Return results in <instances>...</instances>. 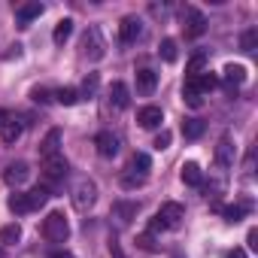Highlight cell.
<instances>
[{
    "instance_id": "1",
    "label": "cell",
    "mask_w": 258,
    "mask_h": 258,
    "mask_svg": "<svg viewBox=\"0 0 258 258\" xmlns=\"http://www.w3.org/2000/svg\"><path fill=\"white\" fill-rule=\"evenodd\" d=\"M182 219H185V210H182V204H164L158 213H155V219L149 222V231L152 234H158V231H176L179 225H182Z\"/></svg>"
},
{
    "instance_id": "2",
    "label": "cell",
    "mask_w": 258,
    "mask_h": 258,
    "mask_svg": "<svg viewBox=\"0 0 258 258\" xmlns=\"http://www.w3.org/2000/svg\"><path fill=\"white\" fill-rule=\"evenodd\" d=\"M94 204H97V185H94L88 176H79V179L73 182V207H76L79 213H88Z\"/></svg>"
},
{
    "instance_id": "3",
    "label": "cell",
    "mask_w": 258,
    "mask_h": 258,
    "mask_svg": "<svg viewBox=\"0 0 258 258\" xmlns=\"http://www.w3.org/2000/svg\"><path fill=\"white\" fill-rule=\"evenodd\" d=\"M67 161H64V155H55V158H43V188L49 191V188H55V185H61L64 182V176H67Z\"/></svg>"
},
{
    "instance_id": "4",
    "label": "cell",
    "mask_w": 258,
    "mask_h": 258,
    "mask_svg": "<svg viewBox=\"0 0 258 258\" xmlns=\"http://www.w3.org/2000/svg\"><path fill=\"white\" fill-rule=\"evenodd\" d=\"M43 237H46L49 243H67L70 225H67L64 213H49V216H46V222H43Z\"/></svg>"
},
{
    "instance_id": "5",
    "label": "cell",
    "mask_w": 258,
    "mask_h": 258,
    "mask_svg": "<svg viewBox=\"0 0 258 258\" xmlns=\"http://www.w3.org/2000/svg\"><path fill=\"white\" fill-rule=\"evenodd\" d=\"M82 55L88 61H100L106 55V43H103V37H100L97 28H88L85 31V37H82Z\"/></svg>"
},
{
    "instance_id": "6",
    "label": "cell",
    "mask_w": 258,
    "mask_h": 258,
    "mask_svg": "<svg viewBox=\"0 0 258 258\" xmlns=\"http://www.w3.org/2000/svg\"><path fill=\"white\" fill-rule=\"evenodd\" d=\"M140 34H143V22H140V19H134V16L121 19V25H118V40H121L124 46L137 43V40H140Z\"/></svg>"
},
{
    "instance_id": "7",
    "label": "cell",
    "mask_w": 258,
    "mask_h": 258,
    "mask_svg": "<svg viewBox=\"0 0 258 258\" xmlns=\"http://www.w3.org/2000/svg\"><path fill=\"white\" fill-rule=\"evenodd\" d=\"M182 22H185V34H188V37H201V34L207 31V19H204L195 7H185Z\"/></svg>"
},
{
    "instance_id": "8",
    "label": "cell",
    "mask_w": 258,
    "mask_h": 258,
    "mask_svg": "<svg viewBox=\"0 0 258 258\" xmlns=\"http://www.w3.org/2000/svg\"><path fill=\"white\" fill-rule=\"evenodd\" d=\"M234 140H231V134H225L222 140H219V146H216V164L222 167V170H228V167H234Z\"/></svg>"
},
{
    "instance_id": "9",
    "label": "cell",
    "mask_w": 258,
    "mask_h": 258,
    "mask_svg": "<svg viewBox=\"0 0 258 258\" xmlns=\"http://www.w3.org/2000/svg\"><path fill=\"white\" fill-rule=\"evenodd\" d=\"M4 179H7V185L19 188V185H25V182L31 179V167H28L25 161H16V164H10V167L4 170Z\"/></svg>"
},
{
    "instance_id": "10",
    "label": "cell",
    "mask_w": 258,
    "mask_h": 258,
    "mask_svg": "<svg viewBox=\"0 0 258 258\" xmlns=\"http://www.w3.org/2000/svg\"><path fill=\"white\" fill-rule=\"evenodd\" d=\"M94 146H97V152H100L103 158L118 155V137H115L112 131H100V134L94 137Z\"/></svg>"
},
{
    "instance_id": "11",
    "label": "cell",
    "mask_w": 258,
    "mask_h": 258,
    "mask_svg": "<svg viewBox=\"0 0 258 258\" xmlns=\"http://www.w3.org/2000/svg\"><path fill=\"white\" fill-rule=\"evenodd\" d=\"M137 121L143 124V127H158L161 121H164V112H161V106H155V103H149V106H143L140 112H137Z\"/></svg>"
},
{
    "instance_id": "12",
    "label": "cell",
    "mask_w": 258,
    "mask_h": 258,
    "mask_svg": "<svg viewBox=\"0 0 258 258\" xmlns=\"http://www.w3.org/2000/svg\"><path fill=\"white\" fill-rule=\"evenodd\" d=\"M7 207H10V210H13L16 216H28V213H34V210H37L28 191H16V195H13V198L7 201Z\"/></svg>"
},
{
    "instance_id": "13",
    "label": "cell",
    "mask_w": 258,
    "mask_h": 258,
    "mask_svg": "<svg viewBox=\"0 0 258 258\" xmlns=\"http://www.w3.org/2000/svg\"><path fill=\"white\" fill-rule=\"evenodd\" d=\"M43 16V4L40 0H34V4H25V7H19L16 10V19H19V28H28L34 19H40Z\"/></svg>"
},
{
    "instance_id": "14",
    "label": "cell",
    "mask_w": 258,
    "mask_h": 258,
    "mask_svg": "<svg viewBox=\"0 0 258 258\" xmlns=\"http://www.w3.org/2000/svg\"><path fill=\"white\" fill-rule=\"evenodd\" d=\"M40 155H43V158L61 155V131H58V127H52V131L46 134V140L40 143Z\"/></svg>"
},
{
    "instance_id": "15",
    "label": "cell",
    "mask_w": 258,
    "mask_h": 258,
    "mask_svg": "<svg viewBox=\"0 0 258 258\" xmlns=\"http://www.w3.org/2000/svg\"><path fill=\"white\" fill-rule=\"evenodd\" d=\"M155 85H158V76H155V70H149V67L137 70V94L149 97V94L155 91Z\"/></svg>"
},
{
    "instance_id": "16",
    "label": "cell",
    "mask_w": 258,
    "mask_h": 258,
    "mask_svg": "<svg viewBox=\"0 0 258 258\" xmlns=\"http://www.w3.org/2000/svg\"><path fill=\"white\" fill-rule=\"evenodd\" d=\"M22 131H25V124H22L16 115H10L4 124H0V137H4V143H16V140L22 137Z\"/></svg>"
},
{
    "instance_id": "17",
    "label": "cell",
    "mask_w": 258,
    "mask_h": 258,
    "mask_svg": "<svg viewBox=\"0 0 258 258\" xmlns=\"http://www.w3.org/2000/svg\"><path fill=\"white\" fill-rule=\"evenodd\" d=\"M109 103H112V109H124L127 103H131L124 82H112V85H109Z\"/></svg>"
},
{
    "instance_id": "18",
    "label": "cell",
    "mask_w": 258,
    "mask_h": 258,
    "mask_svg": "<svg viewBox=\"0 0 258 258\" xmlns=\"http://www.w3.org/2000/svg\"><path fill=\"white\" fill-rule=\"evenodd\" d=\"M179 176H182L185 185H201V182H204V170H201L195 161H185V164L179 167Z\"/></svg>"
},
{
    "instance_id": "19",
    "label": "cell",
    "mask_w": 258,
    "mask_h": 258,
    "mask_svg": "<svg viewBox=\"0 0 258 258\" xmlns=\"http://www.w3.org/2000/svg\"><path fill=\"white\" fill-rule=\"evenodd\" d=\"M225 82H228V88H234V85H240V82H246V67L243 64H225Z\"/></svg>"
},
{
    "instance_id": "20",
    "label": "cell",
    "mask_w": 258,
    "mask_h": 258,
    "mask_svg": "<svg viewBox=\"0 0 258 258\" xmlns=\"http://www.w3.org/2000/svg\"><path fill=\"white\" fill-rule=\"evenodd\" d=\"M182 97H185V103H188L191 109H198V106L204 103V94H201V88L195 85V79H185V88H182Z\"/></svg>"
},
{
    "instance_id": "21",
    "label": "cell",
    "mask_w": 258,
    "mask_h": 258,
    "mask_svg": "<svg viewBox=\"0 0 258 258\" xmlns=\"http://www.w3.org/2000/svg\"><path fill=\"white\" fill-rule=\"evenodd\" d=\"M112 213H115V219H118L121 225H127V222L137 216V204H124V201H118V204H112Z\"/></svg>"
},
{
    "instance_id": "22",
    "label": "cell",
    "mask_w": 258,
    "mask_h": 258,
    "mask_svg": "<svg viewBox=\"0 0 258 258\" xmlns=\"http://www.w3.org/2000/svg\"><path fill=\"white\" fill-rule=\"evenodd\" d=\"M70 34H73V19H61V22L55 25V34H52V40H55L58 46H64V43L70 40Z\"/></svg>"
},
{
    "instance_id": "23",
    "label": "cell",
    "mask_w": 258,
    "mask_h": 258,
    "mask_svg": "<svg viewBox=\"0 0 258 258\" xmlns=\"http://www.w3.org/2000/svg\"><path fill=\"white\" fill-rule=\"evenodd\" d=\"M204 64H207V52L201 49V52H195V55H191V61H188V67H185V73H188L185 79H195V76H201V73H204Z\"/></svg>"
},
{
    "instance_id": "24",
    "label": "cell",
    "mask_w": 258,
    "mask_h": 258,
    "mask_svg": "<svg viewBox=\"0 0 258 258\" xmlns=\"http://www.w3.org/2000/svg\"><path fill=\"white\" fill-rule=\"evenodd\" d=\"M201 134H204V121L201 118H185L182 121V137L185 140H198Z\"/></svg>"
},
{
    "instance_id": "25",
    "label": "cell",
    "mask_w": 258,
    "mask_h": 258,
    "mask_svg": "<svg viewBox=\"0 0 258 258\" xmlns=\"http://www.w3.org/2000/svg\"><path fill=\"white\" fill-rule=\"evenodd\" d=\"M22 240V225L19 222H13V225H4V228H0V243H19Z\"/></svg>"
},
{
    "instance_id": "26",
    "label": "cell",
    "mask_w": 258,
    "mask_h": 258,
    "mask_svg": "<svg viewBox=\"0 0 258 258\" xmlns=\"http://www.w3.org/2000/svg\"><path fill=\"white\" fill-rule=\"evenodd\" d=\"M127 167H131L134 173H140V176H146V173H149V167H152V161H149V155H146V152H137Z\"/></svg>"
},
{
    "instance_id": "27",
    "label": "cell",
    "mask_w": 258,
    "mask_h": 258,
    "mask_svg": "<svg viewBox=\"0 0 258 258\" xmlns=\"http://www.w3.org/2000/svg\"><path fill=\"white\" fill-rule=\"evenodd\" d=\"M240 49H243L246 55H252V52L258 49V31H255V28L243 31V37H240Z\"/></svg>"
},
{
    "instance_id": "28",
    "label": "cell",
    "mask_w": 258,
    "mask_h": 258,
    "mask_svg": "<svg viewBox=\"0 0 258 258\" xmlns=\"http://www.w3.org/2000/svg\"><path fill=\"white\" fill-rule=\"evenodd\" d=\"M195 85L201 88V94H204V91H213V88L219 85V76H216V73H210V70H204L201 76H195Z\"/></svg>"
},
{
    "instance_id": "29",
    "label": "cell",
    "mask_w": 258,
    "mask_h": 258,
    "mask_svg": "<svg viewBox=\"0 0 258 258\" xmlns=\"http://www.w3.org/2000/svg\"><path fill=\"white\" fill-rule=\"evenodd\" d=\"M246 210H249L246 204H234V207H219V213H222V216H225L228 222H240Z\"/></svg>"
},
{
    "instance_id": "30",
    "label": "cell",
    "mask_w": 258,
    "mask_h": 258,
    "mask_svg": "<svg viewBox=\"0 0 258 258\" xmlns=\"http://www.w3.org/2000/svg\"><path fill=\"white\" fill-rule=\"evenodd\" d=\"M55 100L64 103V106H73V103L79 100V91H76V88H58V91H55Z\"/></svg>"
},
{
    "instance_id": "31",
    "label": "cell",
    "mask_w": 258,
    "mask_h": 258,
    "mask_svg": "<svg viewBox=\"0 0 258 258\" xmlns=\"http://www.w3.org/2000/svg\"><path fill=\"white\" fill-rule=\"evenodd\" d=\"M143 182H146V176H140V173H134L131 167H127V170L121 173V185H124V188H137V185H143Z\"/></svg>"
},
{
    "instance_id": "32",
    "label": "cell",
    "mask_w": 258,
    "mask_h": 258,
    "mask_svg": "<svg viewBox=\"0 0 258 258\" xmlns=\"http://www.w3.org/2000/svg\"><path fill=\"white\" fill-rule=\"evenodd\" d=\"M97 94V73H91L85 82H82V91H79V97H94Z\"/></svg>"
},
{
    "instance_id": "33",
    "label": "cell",
    "mask_w": 258,
    "mask_h": 258,
    "mask_svg": "<svg viewBox=\"0 0 258 258\" xmlns=\"http://www.w3.org/2000/svg\"><path fill=\"white\" fill-rule=\"evenodd\" d=\"M176 55H179L176 52V40H164L161 43V58L164 61H176Z\"/></svg>"
},
{
    "instance_id": "34",
    "label": "cell",
    "mask_w": 258,
    "mask_h": 258,
    "mask_svg": "<svg viewBox=\"0 0 258 258\" xmlns=\"http://www.w3.org/2000/svg\"><path fill=\"white\" fill-rule=\"evenodd\" d=\"M28 195H31V201H34V207H37V210L49 201V191H46L43 185H40V188H34V191H28Z\"/></svg>"
},
{
    "instance_id": "35",
    "label": "cell",
    "mask_w": 258,
    "mask_h": 258,
    "mask_svg": "<svg viewBox=\"0 0 258 258\" xmlns=\"http://www.w3.org/2000/svg\"><path fill=\"white\" fill-rule=\"evenodd\" d=\"M31 97H34L37 103H52V100H55V94H52V91H46V88H34V94H31Z\"/></svg>"
},
{
    "instance_id": "36",
    "label": "cell",
    "mask_w": 258,
    "mask_h": 258,
    "mask_svg": "<svg viewBox=\"0 0 258 258\" xmlns=\"http://www.w3.org/2000/svg\"><path fill=\"white\" fill-rule=\"evenodd\" d=\"M167 146H170V131H161L155 137V149H167Z\"/></svg>"
},
{
    "instance_id": "37",
    "label": "cell",
    "mask_w": 258,
    "mask_h": 258,
    "mask_svg": "<svg viewBox=\"0 0 258 258\" xmlns=\"http://www.w3.org/2000/svg\"><path fill=\"white\" fill-rule=\"evenodd\" d=\"M109 255H112V258H124V252H121V246H118L115 240H109Z\"/></svg>"
},
{
    "instance_id": "38",
    "label": "cell",
    "mask_w": 258,
    "mask_h": 258,
    "mask_svg": "<svg viewBox=\"0 0 258 258\" xmlns=\"http://www.w3.org/2000/svg\"><path fill=\"white\" fill-rule=\"evenodd\" d=\"M49 258H73V255H70L67 249H52V252H49Z\"/></svg>"
},
{
    "instance_id": "39",
    "label": "cell",
    "mask_w": 258,
    "mask_h": 258,
    "mask_svg": "<svg viewBox=\"0 0 258 258\" xmlns=\"http://www.w3.org/2000/svg\"><path fill=\"white\" fill-rule=\"evenodd\" d=\"M249 249H258V231L255 228L249 231Z\"/></svg>"
},
{
    "instance_id": "40",
    "label": "cell",
    "mask_w": 258,
    "mask_h": 258,
    "mask_svg": "<svg viewBox=\"0 0 258 258\" xmlns=\"http://www.w3.org/2000/svg\"><path fill=\"white\" fill-rule=\"evenodd\" d=\"M140 246H143V249H155V246H152V234H143V237H140Z\"/></svg>"
},
{
    "instance_id": "41",
    "label": "cell",
    "mask_w": 258,
    "mask_h": 258,
    "mask_svg": "<svg viewBox=\"0 0 258 258\" xmlns=\"http://www.w3.org/2000/svg\"><path fill=\"white\" fill-rule=\"evenodd\" d=\"M228 258H249V255H246V249H231Z\"/></svg>"
},
{
    "instance_id": "42",
    "label": "cell",
    "mask_w": 258,
    "mask_h": 258,
    "mask_svg": "<svg viewBox=\"0 0 258 258\" xmlns=\"http://www.w3.org/2000/svg\"><path fill=\"white\" fill-rule=\"evenodd\" d=\"M7 118H10V112H7V109H0V124H4Z\"/></svg>"
},
{
    "instance_id": "43",
    "label": "cell",
    "mask_w": 258,
    "mask_h": 258,
    "mask_svg": "<svg viewBox=\"0 0 258 258\" xmlns=\"http://www.w3.org/2000/svg\"><path fill=\"white\" fill-rule=\"evenodd\" d=\"M0 258H4V249H0Z\"/></svg>"
}]
</instances>
